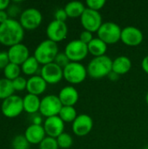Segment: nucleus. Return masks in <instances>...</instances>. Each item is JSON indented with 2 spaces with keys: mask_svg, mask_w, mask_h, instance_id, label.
Returning a JSON list of instances; mask_svg holds the SVG:
<instances>
[{
  "mask_svg": "<svg viewBox=\"0 0 148 149\" xmlns=\"http://www.w3.org/2000/svg\"><path fill=\"white\" fill-rule=\"evenodd\" d=\"M24 38V29L17 19L9 18L0 24V44L10 47L22 43Z\"/></svg>",
  "mask_w": 148,
  "mask_h": 149,
  "instance_id": "1",
  "label": "nucleus"
},
{
  "mask_svg": "<svg viewBox=\"0 0 148 149\" xmlns=\"http://www.w3.org/2000/svg\"><path fill=\"white\" fill-rule=\"evenodd\" d=\"M86 69L91 78L94 79H103L113 71V59L106 55L93 58L88 63Z\"/></svg>",
  "mask_w": 148,
  "mask_h": 149,
  "instance_id": "2",
  "label": "nucleus"
},
{
  "mask_svg": "<svg viewBox=\"0 0 148 149\" xmlns=\"http://www.w3.org/2000/svg\"><path fill=\"white\" fill-rule=\"evenodd\" d=\"M58 53L59 52L58 44L47 38L41 41L38 45L34 50L33 56L40 65H44L53 63Z\"/></svg>",
  "mask_w": 148,
  "mask_h": 149,
  "instance_id": "3",
  "label": "nucleus"
},
{
  "mask_svg": "<svg viewBox=\"0 0 148 149\" xmlns=\"http://www.w3.org/2000/svg\"><path fill=\"white\" fill-rule=\"evenodd\" d=\"M64 79L72 85L81 84L88 73L86 67L80 62H70L64 69Z\"/></svg>",
  "mask_w": 148,
  "mask_h": 149,
  "instance_id": "4",
  "label": "nucleus"
},
{
  "mask_svg": "<svg viewBox=\"0 0 148 149\" xmlns=\"http://www.w3.org/2000/svg\"><path fill=\"white\" fill-rule=\"evenodd\" d=\"M121 27L111 21H107L102 24L99 31H97L98 38L103 40L107 45L117 44L121 38Z\"/></svg>",
  "mask_w": 148,
  "mask_h": 149,
  "instance_id": "5",
  "label": "nucleus"
},
{
  "mask_svg": "<svg viewBox=\"0 0 148 149\" xmlns=\"http://www.w3.org/2000/svg\"><path fill=\"white\" fill-rule=\"evenodd\" d=\"M24 111L22 97L13 94L12 96L2 101L1 113L4 117L9 119H14L19 116Z\"/></svg>",
  "mask_w": 148,
  "mask_h": 149,
  "instance_id": "6",
  "label": "nucleus"
},
{
  "mask_svg": "<svg viewBox=\"0 0 148 149\" xmlns=\"http://www.w3.org/2000/svg\"><path fill=\"white\" fill-rule=\"evenodd\" d=\"M18 21L24 31H33L38 29L42 24L43 15L36 8H27L22 11Z\"/></svg>",
  "mask_w": 148,
  "mask_h": 149,
  "instance_id": "7",
  "label": "nucleus"
},
{
  "mask_svg": "<svg viewBox=\"0 0 148 149\" xmlns=\"http://www.w3.org/2000/svg\"><path fill=\"white\" fill-rule=\"evenodd\" d=\"M63 105L58 95L48 94L41 99L39 113L46 118L58 116Z\"/></svg>",
  "mask_w": 148,
  "mask_h": 149,
  "instance_id": "8",
  "label": "nucleus"
},
{
  "mask_svg": "<svg viewBox=\"0 0 148 149\" xmlns=\"http://www.w3.org/2000/svg\"><path fill=\"white\" fill-rule=\"evenodd\" d=\"M64 52L71 62H80L85 59L89 53L87 45L81 42L79 39L70 41L65 45Z\"/></svg>",
  "mask_w": 148,
  "mask_h": 149,
  "instance_id": "9",
  "label": "nucleus"
},
{
  "mask_svg": "<svg viewBox=\"0 0 148 149\" xmlns=\"http://www.w3.org/2000/svg\"><path fill=\"white\" fill-rule=\"evenodd\" d=\"M80 23L84 30L91 31L92 33L97 32L103 24L102 16L99 11L92 10L86 8L80 17Z\"/></svg>",
  "mask_w": 148,
  "mask_h": 149,
  "instance_id": "10",
  "label": "nucleus"
},
{
  "mask_svg": "<svg viewBox=\"0 0 148 149\" xmlns=\"http://www.w3.org/2000/svg\"><path fill=\"white\" fill-rule=\"evenodd\" d=\"M39 75L48 85H56L64 79L63 68L54 62L42 65Z\"/></svg>",
  "mask_w": 148,
  "mask_h": 149,
  "instance_id": "11",
  "label": "nucleus"
},
{
  "mask_svg": "<svg viewBox=\"0 0 148 149\" xmlns=\"http://www.w3.org/2000/svg\"><path fill=\"white\" fill-rule=\"evenodd\" d=\"M68 34V27L65 22L52 20L46 27L47 38L55 42L59 43L65 40Z\"/></svg>",
  "mask_w": 148,
  "mask_h": 149,
  "instance_id": "12",
  "label": "nucleus"
},
{
  "mask_svg": "<svg viewBox=\"0 0 148 149\" xmlns=\"http://www.w3.org/2000/svg\"><path fill=\"white\" fill-rule=\"evenodd\" d=\"M93 128L92 118L85 113L79 114L76 120L72 122V129L75 135L79 137H84L89 134Z\"/></svg>",
  "mask_w": 148,
  "mask_h": 149,
  "instance_id": "13",
  "label": "nucleus"
},
{
  "mask_svg": "<svg viewBox=\"0 0 148 149\" xmlns=\"http://www.w3.org/2000/svg\"><path fill=\"white\" fill-rule=\"evenodd\" d=\"M144 39L143 32L135 26H126L122 29L120 41L127 46H138Z\"/></svg>",
  "mask_w": 148,
  "mask_h": 149,
  "instance_id": "14",
  "label": "nucleus"
},
{
  "mask_svg": "<svg viewBox=\"0 0 148 149\" xmlns=\"http://www.w3.org/2000/svg\"><path fill=\"white\" fill-rule=\"evenodd\" d=\"M43 127L44 128L46 136L55 139H57L61 134L65 132V122L60 119L58 115L46 118L44 120Z\"/></svg>",
  "mask_w": 148,
  "mask_h": 149,
  "instance_id": "15",
  "label": "nucleus"
},
{
  "mask_svg": "<svg viewBox=\"0 0 148 149\" xmlns=\"http://www.w3.org/2000/svg\"><path fill=\"white\" fill-rule=\"evenodd\" d=\"M7 52L10 58V62L20 66L27 58L31 57L29 48L23 43L9 47Z\"/></svg>",
  "mask_w": 148,
  "mask_h": 149,
  "instance_id": "16",
  "label": "nucleus"
},
{
  "mask_svg": "<svg viewBox=\"0 0 148 149\" xmlns=\"http://www.w3.org/2000/svg\"><path fill=\"white\" fill-rule=\"evenodd\" d=\"M24 135L31 145H39L41 141L46 137V134L43 125H29Z\"/></svg>",
  "mask_w": 148,
  "mask_h": 149,
  "instance_id": "17",
  "label": "nucleus"
},
{
  "mask_svg": "<svg viewBox=\"0 0 148 149\" xmlns=\"http://www.w3.org/2000/svg\"><path fill=\"white\" fill-rule=\"evenodd\" d=\"M58 98L63 106L74 107L79 99V94L73 86H66L63 87L58 93Z\"/></svg>",
  "mask_w": 148,
  "mask_h": 149,
  "instance_id": "18",
  "label": "nucleus"
},
{
  "mask_svg": "<svg viewBox=\"0 0 148 149\" xmlns=\"http://www.w3.org/2000/svg\"><path fill=\"white\" fill-rule=\"evenodd\" d=\"M47 83L40 75H34L27 79L26 91L30 94L39 96L47 89Z\"/></svg>",
  "mask_w": 148,
  "mask_h": 149,
  "instance_id": "19",
  "label": "nucleus"
},
{
  "mask_svg": "<svg viewBox=\"0 0 148 149\" xmlns=\"http://www.w3.org/2000/svg\"><path fill=\"white\" fill-rule=\"evenodd\" d=\"M40 103H41V99H39V96L27 93L23 98L24 111L30 115L39 113Z\"/></svg>",
  "mask_w": 148,
  "mask_h": 149,
  "instance_id": "20",
  "label": "nucleus"
},
{
  "mask_svg": "<svg viewBox=\"0 0 148 149\" xmlns=\"http://www.w3.org/2000/svg\"><path fill=\"white\" fill-rule=\"evenodd\" d=\"M132 68V61L126 56H119L113 60V72L117 74L124 75L127 73Z\"/></svg>",
  "mask_w": 148,
  "mask_h": 149,
  "instance_id": "21",
  "label": "nucleus"
},
{
  "mask_svg": "<svg viewBox=\"0 0 148 149\" xmlns=\"http://www.w3.org/2000/svg\"><path fill=\"white\" fill-rule=\"evenodd\" d=\"M88 52L93 56V58L104 56L107 51V45L100 38H94L88 45Z\"/></svg>",
  "mask_w": 148,
  "mask_h": 149,
  "instance_id": "22",
  "label": "nucleus"
},
{
  "mask_svg": "<svg viewBox=\"0 0 148 149\" xmlns=\"http://www.w3.org/2000/svg\"><path fill=\"white\" fill-rule=\"evenodd\" d=\"M64 9L65 10L68 17L77 18V17H80L82 16V14L85 10L86 7L80 1H72V2H69L68 3H66L65 6L64 7Z\"/></svg>",
  "mask_w": 148,
  "mask_h": 149,
  "instance_id": "23",
  "label": "nucleus"
},
{
  "mask_svg": "<svg viewBox=\"0 0 148 149\" xmlns=\"http://www.w3.org/2000/svg\"><path fill=\"white\" fill-rule=\"evenodd\" d=\"M39 65H40V64L35 58V57L31 56L21 65V71L24 75L31 77V76H34V75H38L37 73L38 72L40 73V69L41 68H39Z\"/></svg>",
  "mask_w": 148,
  "mask_h": 149,
  "instance_id": "24",
  "label": "nucleus"
},
{
  "mask_svg": "<svg viewBox=\"0 0 148 149\" xmlns=\"http://www.w3.org/2000/svg\"><path fill=\"white\" fill-rule=\"evenodd\" d=\"M77 110L74 107H68V106H63L58 116L65 123H72L76 118L78 117Z\"/></svg>",
  "mask_w": 148,
  "mask_h": 149,
  "instance_id": "25",
  "label": "nucleus"
},
{
  "mask_svg": "<svg viewBox=\"0 0 148 149\" xmlns=\"http://www.w3.org/2000/svg\"><path fill=\"white\" fill-rule=\"evenodd\" d=\"M15 90L12 86V81L3 78L0 79V100L3 101L7 98L12 96Z\"/></svg>",
  "mask_w": 148,
  "mask_h": 149,
  "instance_id": "26",
  "label": "nucleus"
},
{
  "mask_svg": "<svg viewBox=\"0 0 148 149\" xmlns=\"http://www.w3.org/2000/svg\"><path fill=\"white\" fill-rule=\"evenodd\" d=\"M3 71L4 78L10 81L18 78L20 76V73L22 72L21 66L17 65L16 64H13V63H10Z\"/></svg>",
  "mask_w": 148,
  "mask_h": 149,
  "instance_id": "27",
  "label": "nucleus"
},
{
  "mask_svg": "<svg viewBox=\"0 0 148 149\" xmlns=\"http://www.w3.org/2000/svg\"><path fill=\"white\" fill-rule=\"evenodd\" d=\"M57 142L59 148L68 149L72 148L73 144V138L70 134L64 132L57 138Z\"/></svg>",
  "mask_w": 148,
  "mask_h": 149,
  "instance_id": "28",
  "label": "nucleus"
},
{
  "mask_svg": "<svg viewBox=\"0 0 148 149\" xmlns=\"http://www.w3.org/2000/svg\"><path fill=\"white\" fill-rule=\"evenodd\" d=\"M30 145L24 134L16 135L11 141L12 149H29Z\"/></svg>",
  "mask_w": 148,
  "mask_h": 149,
  "instance_id": "29",
  "label": "nucleus"
},
{
  "mask_svg": "<svg viewBox=\"0 0 148 149\" xmlns=\"http://www.w3.org/2000/svg\"><path fill=\"white\" fill-rule=\"evenodd\" d=\"M57 139L46 136L38 145V149H58Z\"/></svg>",
  "mask_w": 148,
  "mask_h": 149,
  "instance_id": "30",
  "label": "nucleus"
},
{
  "mask_svg": "<svg viewBox=\"0 0 148 149\" xmlns=\"http://www.w3.org/2000/svg\"><path fill=\"white\" fill-rule=\"evenodd\" d=\"M12 86L15 92H23L26 90L27 87V79L24 77L19 76L18 78L12 80Z\"/></svg>",
  "mask_w": 148,
  "mask_h": 149,
  "instance_id": "31",
  "label": "nucleus"
},
{
  "mask_svg": "<svg viewBox=\"0 0 148 149\" xmlns=\"http://www.w3.org/2000/svg\"><path fill=\"white\" fill-rule=\"evenodd\" d=\"M17 3H20V1H19V2H17V1H13V2H11L10 4V6H9L8 9L6 10L7 14H8V16H9L10 18L15 19V17H16L17 15L20 16L21 13H22L19 5L17 4Z\"/></svg>",
  "mask_w": 148,
  "mask_h": 149,
  "instance_id": "32",
  "label": "nucleus"
},
{
  "mask_svg": "<svg viewBox=\"0 0 148 149\" xmlns=\"http://www.w3.org/2000/svg\"><path fill=\"white\" fill-rule=\"evenodd\" d=\"M105 4H106L105 0H87L85 2L86 8L96 11H99L105 6Z\"/></svg>",
  "mask_w": 148,
  "mask_h": 149,
  "instance_id": "33",
  "label": "nucleus"
},
{
  "mask_svg": "<svg viewBox=\"0 0 148 149\" xmlns=\"http://www.w3.org/2000/svg\"><path fill=\"white\" fill-rule=\"evenodd\" d=\"M71 61L69 60V58H67V56L65 55V52H59L58 55H57V57H56V58H55V60H54V63H56L58 65H59L61 68H65L69 63H70Z\"/></svg>",
  "mask_w": 148,
  "mask_h": 149,
  "instance_id": "34",
  "label": "nucleus"
},
{
  "mask_svg": "<svg viewBox=\"0 0 148 149\" xmlns=\"http://www.w3.org/2000/svg\"><path fill=\"white\" fill-rule=\"evenodd\" d=\"M68 18V16L64 8H60V9H58L55 13H54V19L57 20V21H60V22H65L66 21V19Z\"/></svg>",
  "mask_w": 148,
  "mask_h": 149,
  "instance_id": "35",
  "label": "nucleus"
},
{
  "mask_svg": "<svg viewBox=\"0 0 148 149\" xmlns=\"http://www.w3.org/2000/svg\"><path fill=\"white\" fill-rule=\"evenodd\" d=\"M93 38H93V36H92V32L84 30V31L80 33L79 38V39L81 42H83V43L88 45Z\"/></svg>",
  "mask_w": 148,
  "mask_h": 149,
  "instance_id": "36",
  "label": "nucleus"
},
{
  "mask_svg": "<svg viewBox=\"0 0 148 149\" xmlns=\"http://www.w3.org/2000/svg\"><path fill=\"white\" fill-rule=\"evenodd\" d=\"M10 58L7 52H0V70H3L9 64Z\"/></svg>",
  "mask_w": 148,
  "mask_h": 149,
  "instance_id": "37",
  "label": "nucleus"
},
{
  "mask_svg": "<svg viewBox=\"0 0 148 149\" xmlns=\"http://www.w3.org/2000/svg\"><path fill=\"white\" fill-rule=\"evenodd\" d=\"M43 116L39 113H34L31 115V124L33 125H43Z\"/></svg>",
  "mask_w": 148,
  "mask_h": 149,
  "instance_id": "38",
  "label": "nucleus"
},
{
  "mask_svg": "<svg viewBox=\"0 0 148 149\" xmlns=\"http://www.w3.org/2000/svg\"><path fill=\"white\" fill-rule=\"evenodd\" d=\"M10 3L11 2L9 0H0V10H6Z\"/></svg>",
  "mask_w": 148,
  "mask_h": 149,
  "instance_id": "39",
  "label": "nucleus"
},
{
  "mask_svg": "<svg viewBox=\"0 0 148 149\" xmlns=\"http://www.w3.org/2000/svg\"><path fill=\"white\" fill-rule=\"evenodd\" d=\"M9 18L10 17H9L6 10H0V24L4 23L5 21H7Z\"/></svg>",
  "mask_w": 148,
  "mask_h": 149,
  "instance_id": "40",
  "label": "nucleus"
},
{
  "mask_svg": "<svg viewBox=\"0 0 148 149\" xmlns=\"http://www.w3.org/2000/svg\"><path fill=\"white\" fill-rule=\"evenodd\" d=\"M141 67H142V70L148 74V55L142 59Z\"/></svg>",
  "mask_w": 148,
  "mask_h": 149,
  "instance_id": "41",
  "label": "nucleus"
},
{
  "mask_svg": "<svg viewBox=\"0 0 148 149\" xmlns=\"http://www.w3.org/2000/svg\"><path fill=\"white\" fill-rule=\"evenodd\" d=\"M107 78H108L110 80H112V81H116V80H118V79H120V75L117 74L116 72H114L112 71V72L109 73V75L107 76Z\"/></svg>",
  "mask_w": 148,
  "mask_h": 149,
  "instance_id": "42",
  "label": "nucleus"
},
{
  "mask_svg": "<svg viewBox=\"0 0 148 149\" xmlns=\"http://www.w3.org/2000/svg\"><path fill=\"white\" fill-rule=\"evenodd\" d=\"M146 102H147V104L148 106V91L147 93V95H146Z\"/></svg>",
  "mask_w": 148,
  "mask_h": 149,
  "instance_id": "43",
  "label": "nucleus"
},
{
  "mask_svg": "<svg viewBox=\"0 0 148 149\" xmlns=\"http://www.w3.org/2000/svg\"><path fill=\"white\" fill-rule=\"evenodd\" d=\"M145 149H148V146H147V147H146V148H145Z\"/></svg>",
  "mask_w": 148,
  "mask_h": 149,
  "instance_id": "44",
  "label": "nucleus"
}]
</instances>
